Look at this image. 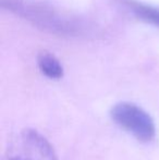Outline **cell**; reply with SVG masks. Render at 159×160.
Here are the masks:
<instances>
[{
	"instance_id": "obj_1",
	"label": "cell",
	"mask_w": 159,
	"mask_h": 160,
	"mask_svg": "<svg viewBox=\"0 0 159 160\" xmlns=\"http://www.w3.org/2000/svg\"><path fill=\"white\" fill-rule=\"evenodd\" d=\"M1 7L23 18L37 28L55 35L74 37L82 35L86 28L84 22L77 17L47 4L27 0H1Z\"/></svg>"
},
{
	"instance_id": "obj_2",
	"label": "cell",
	"mask_w": 159,
	"mask_h": 160,
	"mask_svg": "<svg viewBox=\"0 0 159 160\" xmlns=\"http://www.w3.org/2000/svg\"><path fill=\"white\" fill-rule=\"evenodd\" d=\"M4 160H58L48 139L33 128H24L11 137Z\"/></svg>"
},
{
	"instance_id": "obj_3",
	"label": "cell",
	"mask_w": 159,
	"mask_h": 160,
	"mask_svg": "<svg viewBox=\"0 0 159 160\" xmlns=\"http://www.w3.org/2000/svg\"><path fill=\"white\" fill-rule=\"evenodd\" d=\"M110 118L122 130L141 143H151L156 137L153 118L140 106L133 102H118L110 109Z\"/></svg>"
},
{
	"instance_id": "obj_4",
	"label": "cell",
	"mask_w": 159,
	"mask_h": 160,
	"mask_svg": "<svg viewBox=\"0 0 159 160\" xmlns=\"http://www.w3.org/2000/svg\"><path fill=\"white\" fill-rule=\"evenodd\" d=\"M127 10L143 22L159 28V8L137 0H121Z\"/></svg>"
},
{
	"instance_id": "obj_5",
	"label": "cell",
	"mask_w": 159,
	"mask_h": 160,
	"mask_svg": "<svg viewBox=\"0 0 159 160\" xmlns=\"http://www.w3.org/2000/svg\"><path fill=\"white\" fill-rule=\"evenodd\" d=\"M37 65L39 71L46 78L51 80H60L63 76V67L55 55L48 51H42L37 56Z\"/></svg>"
}]
</instances>
